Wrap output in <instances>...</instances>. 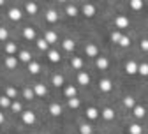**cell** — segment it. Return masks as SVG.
Segmentation results:
<instances>
[{"label": "cell", "instance_id": "d4e9b609", "mask_svg": "<svg viewBox=\"0 0 148 134\" xmlns=\"http://www.w3.org/2000/svg\"><path fill=\"white\" fill-rule=\"evenodd\" d=\"M64 97H65V99H74V97H78V88H76V85L67 83V85L64 87Z\"/></svg>", "mask_w": 148, "mask_h": 134}, {"label": "cell", "instance_id": "30bf717a", "mask_svg": "<svg viewBox=\"0 0 148 134\" xmlns=\"http://www.w3.org/2000/svg\"><path fill=\"white\" fill-rule=\"evenodd\" d=\"M62 5H64V12H65L69 18H76V16L81 14L79 4H76V2H64Z\"/></svg>", "mask_w": 148, "mask_h": 134}, {"label": "cell", "instance_id": "f35d334b", "mask_svg": "<svg viewBox=\"0 0 148 134\" xmlns=\"http://www.w3.org/2000/svg\"><path fill=\"white\" fill-rule=\"evenodd\" d=\"M11 111L14 113V115H21L25 109H23V104H21V101H12V104H11Z\"/></svg>", "mask_w": 148, "mask_h": 134}, {"label": "cell", "instance_id": "9a60e30c", "mask_svg": "<svg viewBox=\"0 0 148 134\" xmlns=\"http://www.w3.org/2000/svg\"><path fill=\"white\" fill-rule=\"evenodd\" d=\"M18 60H20V64H30L32 60H34V55H32V51L30 49H27V48H21L20 51H18Z\"/></svg>", "mask_w": 148, "mask_h": 134}, {"label": "cell", "instance_id": "8d00e7d4", "mask_svg": "<svg viewBox=\"0 0 148 134\" xmlns=\"http://www.w3.org/2000/svg\"><path fill=\"white\" fill-rule=\"evenodd\" d=\"M11 104H12V99H9L5 93L0 95V109H11Z\"/></svg>", "mask_w": 148, "mask_h": 134}, {"label": "cell", "instance_id": "d6986e66", "mask_svg": "<svg viewBox=\"0 0 148 134\" xmlns=\"http://www.w3.org/2000/svg\"><path fill=\"white\" fill-rule=\"evenodd\" d=\"M21 120H23L25 125H34V124L37 122V115H35V111H32V109H25V111L21 113Z\"/></svg>", "mask_w": 148, "mask_h": 134}, {"label": "cell", "instance_id": "836d02e7", "mask_svg": "<svg viewBox=\"0 0 148 134\" xmlns=\"http://www.w3.org/2000/svg\"><path fill=\"white\" fill-rule=\"evenodd\" d=\"M4 93L7 95L9 99H12V101H16V99H18V88H16V87H12V85H5Z\"/></svg>", "mask_w": 148, "mask_h": 134}, {"label": "cell", "instance_id": "ac0fdd59", "mask_svg": "<svg viewBox=\"0 0 148 134\" xmlns=\"http://www.w3.org/2000/svg\"><path fill=\"white\" fill-rule=\"evenodd\" d=\"M115 117H116L115 108H111V106H104V108L101 109V118H102V120H106V122H113V120H115Z\"/></svg>", "mask_w": 148, "mask_h": 134}, {"label": "cell", "instance_id": "4dcf8cb0", "mask_svg": "<svg viewBox=\"0 0 148 134\" xmlns=\"http://www.w3.org/2000/svg\"><path fill=\"white\" fill-rule=\"evenodd\" d=\"M132 117H134L136 120H143V118L146 117V108H145L143 104H138V106L132 109Z\"/></svg>", "mask_w": 148, "mask_h": 134}, {"label": "cell", "instance_id": "44dd1931", "mask_svg": "<svg viewBox=\"0 0 148 134\" xmlns=\"http://www.w3.org/2000/svg\"><path fill=\"white\" fill-rule=\"evenodd\" d=\"M60 46H62V49L65 53H72L74 49H76V41H74L72 37H64L62 43H60Z\"/></svg>", "mask_w": 148, "mask_h": 134}, {"label": "cell", "instance_id": "ffe728a7", "mask_svg": "<svg viewBox=\"0 0 148 134\" xmlns=\"http://www.w3.org/2000/svg\"><path fill=\"white\" fill-rule=\"evenodd\" d=\"M51 85L55 87V88H64L67 83H65V78H64V74H60V72H53L51 74Z\"/></svg>", "mask_w": 148, "mask_h": 134}, {"label": "cell", "instance_id": "d6a6232c", "mask_svg": "<svg viewBox=\"0 0 148 134\" xmlns=\"http://www.w3.org/2000/svg\"><path fill=\"white\" fill-rule=\"evenodd\" d=\"M127 132L129 134H143V125L138 122H131L127 125Z\"/></svg>", "mask_w": 148, "mask_h": 134}, {"label": "cell", "instance_id": "7c38bea8", "mask_svg": "<svg viewBox=\"0 0 148 134\" xmlns=\"http://www.w3.org/2000/svg\"><path fill=\"white\" fill-rule=\"evenodd\" d=\"M85 118L90 122H95L101 118V109L97 106H86L85 108Z\"/></svg>", "mask_w": 148, "mask_h": 134}, {"label": "cell", "instance_id": "ba28073f", "mask_svg": "<svg viewBox=\"0 0 148 134\" xmlns=\"http://www.w3.org/2000/svg\"><path fill=\"white\" fill-rule=\"evenodd\" d=\"M97 88H99L101 93H111L113 88H115V83H113L111 78H106V76H104V78H101L97 81Z\"/></svg>", "mask_w": 148, "mask_h": 134}, {"label": "cell", "instance_id": "8fae6325", "mask_svg": "<svg viewBox=\"0 0 148 134\" xmlns=\"http://www.w3.org/2000/svg\"><path fill=\"white\" fill-rule=\"evenodd\" d=\"M2 64H4V67L7 71H16L18 67H20V60H18L16 55H5L4 60H2Z\"/></svg>", "mask_w": 148, "mask_h": 134}, {"label": "cell", "instance_id": "f546056e", "mask_svg": "<svg viewBox=\"0 0 148 134\" xmlns=\"http://www.w3.org/2000/svg\"><path fill=\"white\" fill-rule=\"evenodd\" d=\"M27 71H28V74H39L41 71H42V65H41V62L39 60H32L28 65H27Z\"/></svg>", "mask_w": 148, "mask_h": 134}, {"label": "cell", "instance_id": "1f68e13d", "mask_svg": "<svg viewBox=\"0 0 148 134\" xmlns=\"http://www.w3.org/2000/svg\"><path fill=\"white\" fill-rule=\"evenodd\" d=\"M127 7L131 9V11H134V12H139V11H143L145 2H143V0H129V2H127Z\"/></svg>", "mask_w": 148, "mask_h": 134}, {"label": "cell", "instance_id": "4fadbf2b", "mask_svg": "<svg viewBox=\"0 0 148 134\" xmlns=\"http://www.w3.org/2000/svg\"><path fill=\"white\" fill-rule=\"evenodd\" d=\"M138 67H139V62L136 58H127L125 60V65H123V71L129 76H134V74H138Z\"/></svg>", "mask_w": 148, "mask_h": 134}, {"label": "cell", "instance_id": "ab89813d", "mask_svg": "<svg viewBox=\"0 0 148 134\" xmlns=\"http://www.w3.org/2000/svg\"><path fill=\"white\" fill-rule=\"evenodd\" d=\"M109 37H111V43H115V44H120L122 37H123V32H122V30H111Z\"/></svg>", "mask_w": 148, "mask_h": 134}, {"label": "cell", "instance_id": "3957f363", "mask_svg": "<svg viewBox=\"0 0 148 134\" xmlns=\"http://www.w3.org/2000/svg\"><path fill=\"white\" fill-rule=\"evenodd\" d=\"M7 18L11 21H14V23H18V21H21L23 20V16H25V12H23V9H21V5H11L9 9H7Z\"/></svg>", "mask_w": 148, "mask_h": 134}, {"label": "cell", "instance_id": "7a4b0ae2", "mask_svg": "<svg viewBox=\"0 0 148 134\" xmlns=\"http://www.w3.org/2000/svg\"><path fill=\"white\" fill-rule=\"evenodd\" d=\"M79 11L85 18H94L99 11V5L94 2H83V4H79Z\"/></svg>", "mask_w": 148, "mask_h": 134}, {"label": "cell", "instance_id": "8992f818", "mask_svg": "<svg viewBox=\"0 0 148 134\" xmlns=\"http://www.w3.org/2000/svg\"><path fill=\"white\" fill-rule=\"evenodd\" d=\"M21 35H23V39L28 41V43H35L37 39H39V35H37V28L34 25H27L21 28Z\"/></svg>", "mask_w": 148, "mask_h": 134}, {"label": "cell", "instance_id": "4316f807", "mask_svg": "<svg viewBox=\"0 0 148 134\" xmlns=\"http://www.w3.org/2000/svg\"><path fill=\"white\" fill-rule=\"evenodd\" d=\"M35 48H37V49H39V51H42V53L46 55V53H48V51H49V49H51L53 46H49V43H48V41L44 39V37L41 35V37H39V39H37V41H35Z\"/></svg>", "mask_w": 148, "mask_h": 134}, {"label": "cell", "instance_id": "5bb4252c", "mask_svg": "<svg viewBox=\"0 0 148 134\" xmlns=\"http://www.w3.org/2000/svg\"><path fill=\"white\" fill-rule=\"evenodd\" d=\"M42 37L49 43V46H53V48H55V44L58 43V32H57V30H53V28H44Z\"/></svg>", "mask_w": 148, "mask_h": 134}, {"label": "cell", "instance_id": "277c9868", "mask_svg": "<svg viewBox=\"0 0 148 134\" xmlns=\"http://www.w3.org/2000/svg\"><path fill=\"white\" fill-rule=\"evenodd\" d=\"M58 20H60V11H58V9L48 7V9L44 11V23L55 25V23H58Z\"/></svg>", "mask_w": 148, "mask_h": 134}, {"label": "cell", "instance_id": "83f0119b", "mask_svg": "<svg viewBox=\"0 0 148 134\" xmlns=\"http://www.w3.org/2000/svg\"><path fill=\"white\" fill-rule=\"evenodd\" d=\"M21 97L25 101H34L35 99V92H34V88L30 85H23V88H21Z\"/></svg>", "mask_w": 148, "mask_h": 134}, {"label": "cell", "instance_id": "7bdbcfd3", "mask_svg": "<svg viewBox=\"0 0 148 134\" xmlns=\"http://www.w3.org/2000/svg\"><path fill=\"white\" fill-rule=\"evenodd\" d=\"M139 49L143 53H148V37H141V41H139Z\"/></svg>", "mask_w": 148, "mask_h": 134}, {"label": "cell", "instance_id": "f1b7e54d", "mask_svg": "<svg viewBox=\"0 0 148 134\" xmlns=\"http://www.w3.org/2000/svg\"><path fill=\"white\" fill-rule=\"evenodd\" d=\"M122 104H123V108H125V109H131V111L138 106V102H136V97H134V95H125V97L122 99Z\"/></svg>", "mask_w": 148, "mask_h": 134}, {"label": "cell", "instance_id": "f6af8a7d", "mask_svg": "<svg viewBox=\"0 0 148 134\" xmlns=\"http://www.w3.org/2000/svg\"><path fill=\"white\" fill-rule=\"evenodd\" d=\"M7 5V2H5V0H0V9H4Z\"/></svg>", "mask_w": 148, "mask_h": 134}, {"label": "cell", "instance_id": "2e32d148", "mask_svg": "<svg viewBox=\"0 0 148 134\" xmlns=\"http://www.w3.org/2000/svg\"><path fill=\"white\" fill-rule=\"evenodd\" d=\"M95 67L99 69V71H108L109 67H111V60H109V56H106V55H99L97 58H95Z\"/></svg>", "mask_w": 148, "mask_h": 134}, {"label": "cell", "instance_id": "d590c367", "mask_svg": "<svg viewBox=\"0 0 148 134\" xmlns=\"http://www.w3.org/2000/svg\"><path fill=\"white\" fill-rule=\"evenodd\" d=\"M81 104H83V101H81L79 97H74V99H67V106H69V109H72V111L79 109V108H81Z\"/></svg>", "mask_w": 148, "mask_h": 134}, {"label": "cell", "instance_id": "6da1fadb", "mask_svg": "<svg viewBox=\"0 0 148 134\" xmlns=\"http://www.w3.org/2000/svg\"><path fill=\"white\" fill-rule=\"evenodd\" d=\"M21 9H23V12L27 16H37L41 12V4L34 2V0H27V2L21 4Z\"/></svg>", "mask_w": 148, "mask_h": 134}, {"label": "cell", "instance_id": "60d3db41", "mask_svg": "<svg viewBox=\"0 0 148 134\" xmlns=\"http://www.w3.org/2000/svg\"><path fill=\"white\" fill-rule=\"evenodd\" d=\"M138 74H139V76H143V78H148V62H139Z\"/></svg>", "mask_w": 148, "mask_h": 134}, {"label": "cell", "instance_id": "e0dca14e", "mask_svg": "<svg viewBox=\"0 0 148 134\" xmlns=\"http://www.w3.org/2000/svg\"><path fill=\"white\" fill-rule=\"evenodd\" d=\"M46 58H48L49 64H60L62 62V53L58 51V48H51L46 53Z\"/></svg>", "mask_w": 148, "mask_h": 134}, {"label": "cell", "instance_id": "9c48e42d", "mask_svg": "<svg viewBox=\"0 0 148 134\" xmlns=\"http://www.w3.org/2000/svg\"><path fill=\"white\" fill-rule=\"evenodd\" d=\"M69 65H71L72 71H76V72L85 71V58H83L81 55H72L71 58H69Z\"/></svg>", "mask_w": 148, "mask_h": 134}, {"label": "cell", "instance_id": "cb8c5ba5", "mask_svg": "<svg viewBox=\"0 0 148 134\" xmlns=\"http://www.w3.org/2000/svg\"><path fill=\"white\" fill-rule=\"evenodd\" d=\"M32 88H34V92H35V97H46V95H48V87H46L42 81L34 83Z\"/></svg>", "mask_w": 148, "mask_h": 134}, {"label": "cell", "instance_id": "7402d4cb", "mask_svg": "<svg viewBox=\"0 0 148 134\" xmlns=\"http://www.w3.org/2000/svg\"><path fill=\"white\" fill-rule=\"evenodd\" d=\"M48 113L51 115V117H62L64 108H62V104H60V102L53 101V102H49V106H48Z\"/></svg>", "mask_w": 148, "mask_h": 134}, {"label": "cell", "instance_id": "e575fe53", "mask_svg": "<svg viewBox=\"0 0 148 134\" xmlns=\"http://www.w3.org/2000/svg\"><path fill=\"white\" fill-rule=\"evenodd\" d=\"M9 37H11V30H9V27L0 25V41H2V43H7V41H11Z\"/></svg>", "mask_w": 148, "mask_h": 134}, {"label": "cell", "instance_id": "b9f144b4", "mask_svg": "<svg viewBox=\"0 0 148 134\" xmlns=\"http://www.w3.org/2000/svg\"><path fill=\"white\" fill-rule=\"evenodd\" d=\"M131 43H132V39H131L129 35H125V34H123V37H122V41H120V44H118V46H122V48H129V46H131Z\"/></svg>", "mask_w": 148, "mask_h": 134}, {"label": "cell", "instance_id": "603a6c76", "mask_svg": "<svg viewBox=\"0 0 148 134\" xmlns=\"http://www.w3.org/2000/svg\"><path fill=\"white\" fill-rule=\"evenodd\" d=\"M76 81H78V85H81V87H88L90 81H92L90 72H88V71H79V72L76 74Z\"/></svg>", "mask_w": 148, "mask_h": 134}, {"label": "cell", "instance_id": "5b68a950", "mask_svg": "<svg viewBox=\"0 0 148 134\" xmlns=\"http://www.w3.org/2000/svg\"><path fill=\"white\" fill-rule=\"evenodd\" d=\"M113 25H115L116 30H123V28H127L129 25H131V20H129L127 14L118 12V14H115V18H113Z\"/></svg>", "mask_w": 148, "mask_h": 134}, {"label": "cell", "instance_id": "74e56055", "mask_svg": "<svg viewBox=\"0 0 148 134\" xmlns=\"http://www.w3.org/2000/svg\"><path fill=\"white\" fill-rule=\"evenodd\" d=\"M78 131H79V134H94V125L83 122V124H79Z\"/></svg>", "mask_w": 148, "mask_h": 134}, {"label": "cell", "instance_id": "52a82bcc", "mask_svg": "<svg viewBox=\"0 0 148 134\" xmlns=\"http://www.w3.org/2000/svg\"><path fill=\"white\" fill-rule=\"evenodd\" d=\"M83 49H85V55L88 56V58H97V56L101 55V48H99V44L97 43H85V46H83Z\"/></svg>", "mask_w": 148, "mask_h": 134}, {"label": "cell", "instance_id": "bcb514c9", "mask_svg": "<svg viewBox=\"0 0 148 134\" xmlns=\"http://www.w3.org/2000/svg\"><path fill=\"white\" fill-rule=\"evenodd\" d=\"M60 134H62V132H60Z\"/></svg>", "mask_w": 148, "mask_h": 134}, {"label": "cell", "instance_id": "484cf974", "mask_svg": "<svg viewBox=\"0 0 148 134\" xmlns=\"http://www.w3.org/2000/svg\"><path fill=\"white\" fill-rule=\"evenodd\" d=\"M4 51H5V55H18V51H20V46H18V43L16 41H7L5 44H4Z\"/></svg>", "mask_w": 148, "mask_h": 134}, {"label": "cell", "instance_id": "ee69618b", "mask_svg": "<svg viewBox=\"0 0 148 134\" xmlns=\"http://www.w3.org/2000/svg\"><path fill=\"white\" fill-rule=\"evenodd\" d=\"M4 122H5V115H4V111H2V109H0V125H2Z\"/></svg>", "mask_w": 148, "mask_h": 134}]
</instances>
